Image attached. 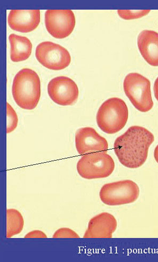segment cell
Instances as JSON below:
<instances>
[{"mask_svg": "<svg viewBox=\"0 0 158 262\" xmlns=\"http://www.w3.org/2000/svg\"><path fill=\"white\" fill-rule=\"evenodd\" d=\"M154 141V135L148 129L132 126L116 140L115 152L121 164L129 168H138L147 160Z\"/></svg>", "mask_w": 158, "mask_h": 262, "instance_id": "cell-1", "label": "cell"}, {"mask_svg": "<svg viewBox=\"0 0 158 262\" xmlns=\"http://www.w3.org/2000/svg\"><path fill=\"white\" fill-rule=\"evenodd\" d=\"M12 93L16 103L20 108L34 109L41 96V82L38 74L30 69L19 71L13 80Z\"/></svg>", "mask_w": 158, "mask_h": 262, "instance_id": "cell-2", "label": "cell"}, {"mask_svg": "<svg viewBox=\"0 0 158 262\" xmlns=\"http://www.w3.org/2000/svg\"><path fill=\"white\" fill-rule=\"evenodd\" d=\"M128 109L126 103L119 98L113 97L105 101L97 112V125L104 133L116 134L126 126Z\"/></svg>", "mask_w": 158, "mask_h": 262, "instance_id": "cell-3", "label": "cell"}, {"mask_svg": "<svg viewBox=\"0 0 158 262\" xmlns=\"http://www.w3.org/2000/svg\"><path fill=\"white\" fill-rule=\"evenodd\" d=\"M124 92L133 106L147 112L153 106L149 80L137 73L127 75L124 82Z\"/></svg>", "mask_w": 158, "mask_h": 262, "instance_id": "cell-4", "label": "cell"}, {"mask_svg": "<svg viewBox=\"0 0 158 262\" xmlns=\"http://www.w3.org/2000/svg\"><path fill=\"white\" fill-rule=\"evenodd\" d=\"M115 168L113 158L104 152L85 155L77 165L79 176L87 180L106 178L111 176Z\"/></svg>", "mask_w": 158, "mask_h": 262, "instance_id": "cell-5", "label": "cell"}, {"mask_svg": "<svg viewBox=\"0 0 158 262\" xmlns=\"http://www.w3.org/2000/svg\"><path fill=\"white\" fill-rule=\"evenodd\" d=\"M140 194L138 184L124 180L104 185L100 192L101 201L108 206H119L135 202Z\"/></svg>", "mask_w": 158, "mask_h": 262, "instance_id": "cell-6", "label": "cell"}, {"mask_svg": "<svg viewBox=\"0 0 158 262\" xmlns=\"http://www.w3.org/2000/svg\"><path fill=\"white\" fill-rule=\"evenodd\" d=\"M35 56L44 67L52 70H62L71 63V57L63 47L50 41L40 43L36 48Z\"/></svg>", "mask_w": 158, "mask_h": 262, "instance_id": "cell-7", "label": "cell"}, {"mask_svg": "<svg viewBox=\"0 0 158 262\" xmlns=\"http://www.w3.org/2000/svg\"><path fill=\"white\" fill-rule=\"evenodd\" d=\"M47 31L55 38H66L74 31L76 17L71 10H48L45 14Z\"/></svg>", "mask_w": 158, "mask_h": 262, "instance_id": "cell-8", "label": "cell"}, {"mask_svg": "<svg viewBox=\"0 0 158 262\" xmlns=\"http://www.w3.org/2000/svg\"><path fill=\"white\" fill-rule=\"evenodd\" d=\"M48 93L52 101L61 106L74 104L79 97V89L71 79L59 76L53 79L48 85Z\"/></svg>", "mask_w": 158, "mask_h": 262, "instance_id": "cell-9", "label": "cell"}, {"mask_svg": "<svg viewBox=\"0 0 158 262\" xmlns=\"http://www.w3.org/2000/svg\"><path fill=\"white\" fill-rule=\"evenodd\" d=\"M75 141L77 150L82 156L94 152H107L108 150L107 140L91 127L78 130Z\"/></svg>", "mask_w": 158, "mask_h": 262, "instance_id": "cell-10", "label": "cell"}, {"mask_svg": "<svg viewBox=\"0 0 158 262\" xmlns=\"http://www.w3.org/2000/svg\"><path fill=\"white\" fill-rule=\"evenodd\" d=\"M117 227L115 216L104 212L90 220L83 238H112Z\"/></svg>", "mask_w": 158, "mask_h": 262, "instance_id": "cell-11", "label": "cell"}, {"mask_svg": "<svg viewBox=\"0 0 158 262\" xmlns=\"http://www.w3.org/2000/svg\"><path fill=\"white\" fill-rule=\"evenodd\" d=\"M8 22L14 31L29 33L38 28L40 22V10H11Z\"/></svg>", "mask_w": 158, "mask_h": 262, "instance_id": "cell-12", "label": "cell"}, {"mask_svg": "<svg viewBox=\"0 0 158 262\" xmlns=\"http://www.w3.org/2000/svg\"><path fill=\"white\" fill-rule=\"evenodd\" d=\"M138 45L145 61L151 66L158 67V33L153 31H143L138 36Z\"/></svg>", "mask_w": 158, "mask_h": 262, "instance_id": "cell-13", "label": "cell"}, {"mask_svg": "<svg viewBox=\"0 0 158 262\" xmlns=\"http://www.w3.org/2000/svg\"><path fill=\"white\" fill-rule=\"evenodd\" d=\"M11 50L10 58L14 62H20L28 59L31 56L32 44L25 36L11 34L9 37Z\"/></svg>", "mask_w": 158, "mask_h": 262, "instance_id": "cell-14", "label": "cell"}, {"mask_svg": "<svg viewBox=\"0 0 158 262\" xmlns=\"http://www.w3.org/2000/svg\"><path fill=\"white\" fill-rule=\"evenodd\" d=\"M7 238L19 234L22 230L24 225L23 217L20 212L15 209L7 210Z\"/></svg>", "mask_w": 158, "mask_h": 262, "instance_id": "cell-15", "label": "cell"}, {"mask_svg": "<svg viewBox=\"0 0 158 262\" xmlns=\"http://www.w3.org/2000/svg\"><path fill=\"white\" fill-rule=\"evenodd\" d=\"M150 10H118V13L119 16L125 20L136 19L147 15Z\"/></svg>", "mask_w": 158, "mask_h": 262, "instance_id": "cell-16", "label": "cell"}, {"mask_svg": "<svg viewBox=\"0 0 158 262\" xmlns=\"http://www.w3.org/2000/svg\"><path fill=\"white\" fill-rule=\"evenodd\" d=\"M7 104V133L14 132L18 125V117L14 109L8 103Z\"/></svg>", "mask_w": 158, "mask_h": 262, "instance_id": "cell-17", "label": "cell"}, {"mask_svg": "<svg viewBox=\"0 0 158 262\" xmlns=\"http://www.w3.org/2000/svg\"><path fill=\"white\" fill-rule=\"evenodd\" d=\"M53 238H80L79 235L74 230L69 228H61L55 232Z\"/></svg>", "mask_w": 158, "mask_h": 262, "instance_id": "cell-18", "label": "cell"}, {"mask_svg": "<svg viewBox=\"0 0 158 262\" xmlns=\"http://www.w3.org/2000/svg\"><path fill=\"white\" fill-rule=\"evenodd\" d=\"M47 236L42 231L35 230L31 231L25 236V238H47Z\"/></svg>", "mask_w": 158, "mask_h": 262, "instance_id": "cell-19", "label": "cell"}, {"mask_svg": "<svg viewBox=\"0 0 158 262\" xmlns=\"http://www.w3.org/2000/svg\"><path fill=\"white\" fill-rule=\"evenodd\" d=\"M154 92L155 97L158 101V78H157L154 82Z\"/></svg>", "mask_w": 158, "mask_h": 262, "instance_id": "cell-20", "label": "cell"}, {"mask_svg": "<svg viewBox=\"0 0 158 262\" xmlns=\"http://www.w3.org/2000/svg\"><path fill=\"white\" fill-rule=\"evenodd\" d=\"M154 157L156 163L158 164V145L156 146L154 149Z\"/></svg>", "mask_w": 158, "mask_h": 262, "instance_id": "cell-21", "label": "cell"}]
</instances>
